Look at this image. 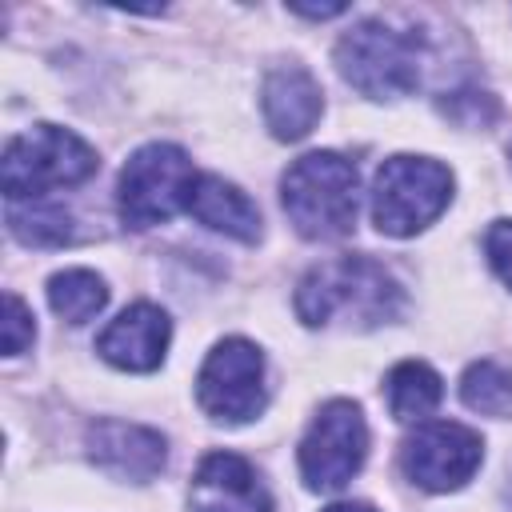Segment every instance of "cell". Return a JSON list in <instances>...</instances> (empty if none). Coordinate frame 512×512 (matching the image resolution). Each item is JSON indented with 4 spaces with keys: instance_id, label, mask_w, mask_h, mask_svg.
I'll return each instance as SVG.
<instances>
[{
    "instance_id": "cell-1",
    "label": "cell",
    "mask_w": 512,
    "mask_h": 512,
    "mask_svg": "<svg viewBox=\"0 0 512 512\" xmlns=\"http://www.w3.org/2000/svg\"><path fill=\"white\" fill-rule=\"evenodd\" d=\"M404 292L396 276L372 256H340L308 268L296 284V316L308 328H380L396 320Z\"/></svg>"
},
{
    "instance_id": "cell-2",
    "label": "cell",
    "mask_w": 512,
    "mask_h": 512,
    "mask_svg": "<svg viewBox=\"0 0 512 512\" xmlns=\"http://www.w3.org/2000/svg\"><path fill=\"white\" fill-rule=\"evenodd\" d=\"M280 204L304 240H340L356 224L360 176L340 152H308L280 176Z\"/></svg>"
},
{
    "instance_id": "cell-3",
    "label": "cell",
    "mask_w": 512,
    "mask_h": 512,
    "mask_svg": "<svg viewBox=\"0 0 512 512\" xmlns=\"http://www.w3.org/2000/svg\"><path fill=\"white\" fill-rule=\"evenodd\" d=\"M424 36L388 20H360L336 40L340 76L368 100H400L420 84Z\"/></svg>"
},
{
    "instance_id": "cell-4",
    "label": "cell",
    "mask_w": 512,
    "mask_h": 512,
    "mask_svg": "<svg viewBox=\"0 0 512 512\" xmlns=\"http://www.w3.org/2000/svg\"><path fill=\"white\" fill-rule=\"evenodd\" d=\"M100 156L96 148L60 124H32L28 132L12 136L0 160V188L8 204L40 200L52 188H76L96 176Z\"/></svg>"
},
{
    "instance_id": "cell-5",
    "label": "cell",
    "mask_w": 512,
    "mask_h": 512,
    "mask_svg": "<svg viewBox=\"0 0 512 512\" xmlns=\"http://www.w3.org/2000/svg\"><path fill=\"white\" fill-rule=\"evenodd\" d=\"M452 200V172L432 156H388L372 180V224L384 236H416Z\"/></svg>"
},
{
    "instance_id": "cell-6",
    "label": "cell",
    "mask_w": 512,
    "mask_h": 512,
    "mask_svg": "<svg viewBox=\"0 0 512 512\" xmlns=\"http://www.w3.org/2000/svg\"><path fill=\"white\" fill-rule=\"evenodd\" d=\"M196 168L184 148L176 144H144L128 156L120 184H116V204L124 224L132 228H152L172 220L176 212H188L192 188H196Z\"/></svg>"
},
{
    "instance_id": "cell-7",
    "label": "cell",
    "mask_w": 512,
    "mask_h": 512,
    "mask_svg": "<svg viewBox=\"0 0 512 512\" xmlns=\"http://www.w3.org/2000/svg\"><path fill=\"white\" fill-rule=\"evenodd\" d=\"M196 400L220 424H244V420L260 416L268 404L264 352L244 336L220 340L200 364Z\"/></svg>"
},
{
    "instance_id": "cell-8",
    "label": "cell",
    "mask_w": 512,
    "mask_h": 512,
    "mask_svg": "<svg viewBox=\"0 0 512 512\" xmlns=\"http://www.w3.org/2000/svg\"><path fill=\"white\" fill-rule=\"evenodd\" d=\"M368 456V424L360 404L328 400L300 440V476L312 492L344 488Z\"/></svg>"
},
{
    "instance_id": "cell-9",
    "label": "cell",
    "mask_w": 512,
    "mask_h": 512,
    "mask_svg": "<svg viewBox=\"0 0 512 512\" xmlns=\"http://www.w3.org/2000/svg\"><path fill=\"white\" fill-rule=\"evenodd\" d=\"M484 460V440L468 424L456 420H432L420 424L404 448H400V468L404 476L424 488V492H456L464 488Z\"/></svg>"
},
{
    "instance_id": "cell-10",
    "label": "cell",
    "mask_w": 512,
    "mask_h": 512,
    "mask_svg": "<svg viewBox=\"0 0 512 512\" xmlns=\"http://www.w3.org/2000/svg\"><path fill=\"white\" fill-rule=\"evenodd\" d=\"M88 460L128 484H148L168 464V440L156 428L132 424V420H92L84 432Z\"/></svg>"
},
{
    "instance_id": "cell-11",
    "label": "cell",
    "mask_w": 512,
    "mask_h": 512,
    "mask_svg": "<svg viewBox=\"0 0 512 512\" xmlns=\"http://www.w3.org/2000/svg\"><path fill=\"white\" fill-rule=\"evenodd\" d=\"M188 512H272V492L244 456L208 452L192 472Z\"/></svg>"
},
{
    "instance_id": "cell-12",
    "label": "cell",
    "mask_w": 512,
    "mask_h": 512,
    "mask_svg": "<svg viewBox=\"0 0 512 512\" xmlns=\"http://www.w3.org/2000/svg\"><path fill=\"white\" fill-rule=\"evenodd\" d=\"M168 340H172L168 312L148 300H136L96 336V352L120 372H152L164 364Z\"/></svg>"
},
{
    "instance_id": "cell-13",
    "label": "cell",
    "mask_w": 512,
    "mask_h": 512,
    "mask_svg": "<svg viewBox=\"0 0 512 512\" xmlns=\"http://www.w3.org/2000/svg\"><path fill=\"white\" fill-rule=\"evenodd\" d=\"M260 108H264V124L276 140H304L324 112L320 80L304 64H276L264 76Z\"/></svg>"
},
{
    "instance_id": "cell-14",
    "label": "cell",
    "mask_w": 512,
    "mask_h": 512,
    "mask_svg": "<svg viewBox=\"0 0 512 512\" xmlns=\"http://www.w3.org/2000/svg\"><path fill=\"white\" fill-rule=\"evenodd\" d=\"M188 216L200 220L204 228L212 232H224L240 244H256L260 240V208L236 188L228 184L224 176H200L196 188H192V200H188Z\"/></svg>"
},
{
    "instance_id": "cell-15",
    "label": "cell",
    "mask_w": 512,
    "mask_h": 512,
    "mask_svg": "<svg viewBox=\"0 0 512 512\" xmlns=\"http://www.w3.org/2000/svg\"><path fill=\"white\" fill-rule=\"evenodd\" d=\"M8 232L28 248H60L76 240V220L64 204L20 200V204H8Z\"/></svg>"
},
{
    "instance_id": "cell-16",
    "label": "cell",
    "mask_w": 512,
    "mask_h": 512,
    "mask_svg": "<svg viewBox=\"0 0 512 512\" xmlns=\"http://www.w3.org/2000/svg\"><path fill=\"white\" fill-rule=\"evenodd\" d=\"M384 392H388V412L396 420H424L440 404L444 384H440V376L424 360H400L388 372Z\"/></svg>"
},
{
    "instance_id": "cell-17",
    "label": "cell",
    "mask_w": 512,
    "mask_h": 512,
    "mask_svg": "<svg viewBox=\"0 0 512 512\" xmlns=\"http://www.w3.org/2000/svg\"><path fill=\"white\" fill-rule=\"evenodd\" d=\"M48 304L68 324H88L108 304V284L88 268H64L48 280Z\"/></svg>"
},
{
    "instance_id": "cell-18",
    "label": "cell",
    "mask_w": 512,
    "mask_h": 512,
    "mask_svg": "<svg viewBox=\"0 0 512 512\" xmlns=\"http://www.w3.org/2000/svg\"><path fill=\"white\" fill-rule=\"evenodd\" d=\"M460 400L480 416L512 412V368L500 360H476L460 376Z\"/></svg>"
},
{
    "instance_id": "cell-19",
    "label": "cell",
    "mask_w": 512,
    "mask_h": 512,
    "mask_svg": "<svg viewBox=\"0 0 512 512\" xmlns=\"http://www.w3.org/2000/svg\"><path fill=\"white\" fill-rule=\"evenodd\" d=\"M32 340H36L32 308H28L16 292H8V296H4V356H20Z\"/></svg>"
},
{
    "instance_id": "cell-20",
    "label": "cell",
    "mask_w": 512,
    "mask_h": 512,
    "mask_svg": "<svg viewBox=\"0 0 512 512\" xmlns=\"http://www.w3.org/2000/svg\"><path fill=\"white\" fill-rule=\"evenodd\" d=\"M484 252L492 272L512 288V220H492V228L484 232Z\"/></svg>"
},
{
    "instance_id": "cell-21",
    "label": "cell",
    "mask_w": 512,
    "mask_h": 512,
    "mask_svg": "<svg viewBox=\"0 0 512 512\" xmlns=\"http://www.w3.org/2000/svg\"><path fill=\"white\" fill-rule=\"evenodd\" d=\"M292 12L296 16H308V20H328V16H340L344 4H328V8H300V4H292Z\"/></svg>"
},
{
    "instance_id": "cell-22",
    "label": "cell",
    "mask_w": 512,
    "mask_h": 512,
    "mask_svg": "<svg viewBox=\"0 0 512 512\" xmlns=\"http://www.w3.org/2000/svg\"><path fill=\"white\" fill-rule=\"evenodd\" d=\"M320 512H376L372 504H356V500H344V504H328V508H320Z\"/></svg>"
}]
</instances>
